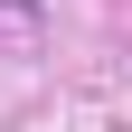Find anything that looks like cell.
<instances>
[{
	"mask_svg": "<svg viewBox=\"0 0 132 132\" xmlns=\"http://www.w3.org/2000/svg\"><path fill=\"white\" fill-rule=\"evenodd\" d=\"M0 19L10 28H47V0H0Z\"/></svg>",
	"mask_w": 132,
	"mask_h": 132,
	"instance_id": "6da1fadb",
	"label": "cell"
}]
</instances>
